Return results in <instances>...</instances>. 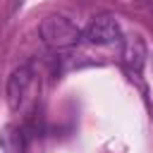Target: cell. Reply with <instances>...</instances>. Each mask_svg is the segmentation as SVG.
<instances>
[{
  "label": "cell",
  "instance_id": "obj_1",
  "mask_svg": "<svg viewBox=\"0 0 153 153\" xmlns=\"http://www.w3.org/2000/svg\"><path fill=\"white\" fill-rule=\"evenodd\" d=\"M41 38L45 45L55 48V50H62V48H72L81 41V31L76 29L74 22H69L67 17H60V14H53L48 19H43L41 24Z\"/></svg>",
  "mask_w": 153,
  "mask_h": 153
},
{
  "label": "cell",
  "instance_id": "obj_2",
  "mask_svg": "<svg viewBox=\"0 0 153 153\" xmlns=\"http://www.w3.org/2000/svg\"><path fill=\"white\" fill-rule=\"evenodd\" d=\"M31 81H33V69H31L29 65H19V67L10 74L7 88H5L10 110H19V108L24 105L26 93H29V88H31Z\"/></svg>",
  "mask_w": 153,
  "mask_h": 153
},
{
  "label": "cell",
  "instance_id": "obj_3",
  "mask_svg": "<svg viewBox=\"0 0 153 153\" xmlns=\"http://www.w3.org/2000/svg\"><path fill=\"white\" fill-rule=\"evenodd\" d=\"M81 38L91 45H110L120 41V24L115 22V17H98L81 31Z\"/></svg>",
  "mask_w": 153,
  "mask_h": 153
},
{
  "label": "cell",
  "instance_id": "obj_4",
  "mask_svg": "<svg viewBox=\"0 0 153 153\" xmlns=\"http://www.w3.org/2000/svg\"><path fill=\"white\" fill-rule=\"evenodd\" d=\"M146 62V43L141 36H127L122 43V65L127 67V72H131L134 76L141 74Z\"/></svg>",
  "mask_w": 153,
  "mask_h": 153
},
{
  "label": "cell",
  "instance_id": "obj_5",
  "mask_svg": "<svg viewBox=\"0 0 153 153\" xmlns=\"http://www.w3.org/2000/svg\"><path fill=\"white\" fill-rule=\"evenodd\" d=\"M29 143V134L24 124H7L0 131V148L5 153H24Z\"/></svg>",
  "mask_w": 153,
  "mask_h": 153
}]
</instances>
